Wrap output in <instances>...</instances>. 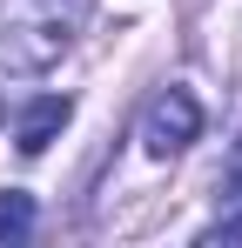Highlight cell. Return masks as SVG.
Returning a JSON list of instances; mask_svg holds the SVG:
<instances>
[{"label": "cell", "mask_w": 242, "mask_h": 248, "mask_svg": "<svg viewBox=\"0 0 242 248\" xmlns=\"http://www.w3.org/2000/svg\"><path fill=\"white\" fill-rule=\"evenodd\" d=\"M27 228H34V202L20 188H7L0 195V242H27Z\"/></svg>", "instance_id": "cell-5"}, {"label": "cell", "mask_w": 242, "mask_h": 248, "mask_svg": "<svg viewBox=\"0 0 242 248\" xmlns=\"http://www.w3.org/2000/svg\"><path fill=\"white\" fill-rule=\"evenodd\" d=\"M94 0H0V74H47L68 47Z\"/></svg>", "instance_id": "cell-1"}, {"label": "cell", "mask_w": 242, "mask_h": 248, "mask_svg": "<svg viewBox=\"0 0 242 248\" xmlns=\"http://www.w3.org/2000/svg\"><path fill=\"white\" fill-rule=\"evenodd\" d=\"M202 242H242V148H236V168H229V188H222V215Z\"/></svg>", "instance_id": "cell-4"}, {"label": "cell", "mask_w": 242, "mask_h": 248, "mask_svg": "<svg viewBox=\"0 0 242 248\" xmlns=\"http://www.w3.org/2000/svg\"><path fill=\"white\" fill-rule=\"evenodd\" d=\"M195 134H202V101L189 87H161L155 101H148V114H141V148H148L155 161H168V155H182Z\"/></svg>", "instance_id": "cell-2"}, {"label": "cell", "mask_w": 242, "mask_h": 248, "mask_svg": "<svg viewBox=\"0 0 242 248\" xmlns=\"http://www.w3.org/2000/svg\"><path fill=\"white\" fill-rule=\"evenodd\" d=\"M68 114H74V101L68 94H40V101H27L20 108V121H14V148L34 161V155H47L54 148V134L68 127Z\"/></svg>", "instance_id": "cell-3"}]
</instances>
